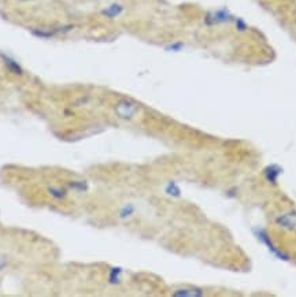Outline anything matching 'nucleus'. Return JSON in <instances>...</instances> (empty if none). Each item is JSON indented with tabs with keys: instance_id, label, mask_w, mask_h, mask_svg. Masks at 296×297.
I'll use <instances>...</instances> for the list:
<instances>
[{
	"instance_id": "nucleus-1",
	"label": "nucleus",
	"mask_w": 296,
	"mask_h": 297,
	"mask_svg": "<svg viewBox=\"0 0 296 297\" xmlns=\"http://www.w3.org/2000/svg\"><path fill=\"white\" fill-rule=\"evenodd\" d=\"M115 114L122 119H132L136 114L139 113V106L135 102L130 100H121L115 104Z\"/></svg>"
},
{
	"instance_id": "nucleus-2",
	"label": "nucleus",
	"mask_w": 296,
	"mask_h": 297,
	"mask_svg": "<svg viewBox=\"0 0 296 297\" xmlns=\"http://www.w3.org/2000/svg\"><path fill=\"white\" fill-rule=\"evenodd\" d=\"M0 58L3 60V63H5L6 68L9 69V72L14 73V74H17V76H22L23 70L22 68H21V64H19L17 60H14L13 58H10V56L3 54H0Z\"/></svg>"
},
{
	"instance_id": "nucleus-3",
	"label": "nucleus",
	"mask_w": 296,
	"mask_h": 297,
	"mask_svg": "<svg viewBox=\"0 0 296 297\" xmlns=\"http://www.w3.org/2000/svg\"><path fill=\"white\" fill-rule=\"evenodd\" d=\"M122 11H124V7H122L121 5L114 3V5L108 6L107 9H104L103 11H102V14L106 15V17H108V18H115V17H118Z\"/></svg>"
},
{
	"instance_id": "nucleus-4",
	"label": "nucleus",
	"mask_w": 296,
	"mask_h": 297,
	"mask_svg": "<svg viewBox=\"0 0 296 297\" xmlns=\"http://www.w3.org/2000/svg\"><path fill=\"white\" fill-rule=\"evenodd\" d=\"M48 193L52 196L54 199H58V200H62L68 196V190L65 188H56V186H49Z\"/></svg>"
},
{
	"instance_id": "nucleus-5",
	"label": "nucleus",
	"mask_w": 296,
	"mask_h": 297,
	"mask_svg": "<svg viewBox=\"0 0 296 297\" xmlns=\"http://www.w3.org/2000/svg\"><path fill=\"white\" fill-rule=\"evenodd\" d=\"M174 296H202L203 292L200 289H177L174 293Z\"/></svg>"
},
{
	"instance_id": "nucleus-6",
	"label": "nucleus",
	"mask_w": 296,
	"mask_h": 297,
	"mask_svg": "<svg viewBox=\"0 0 296 297\" xmlns=\"http://www.w3.org/2000/svg\"><path fill=\"white\" fill-rule=\"evenodd\" d=\"M69 189L74 190V192H85L88 189V186H86L85 182H82V181H69L68 182Z\"/></svg>"
},
{
	"instance_id": "nucleus-7",
	"label": "nucleus",
	"mask_w": 296,
	"mask_h": 297,
	"mask_svg": "<svg viewBox=\"0 0 296 297\" xmlns=\"http://www.w3.org/2000/svg\"><path fill=\"white\" fill-rule=\"evenodd\" d=\"M132 214H133V207H132V206H125V207L121 210V214H120V215H121L122 218H128V216H130Z\"/></svg>"
},
{
	"instance_id": "nucleus-8",
	"label": "nucleus",
	"mask_w": 296,
	"mask_h": 297,
	"mask_svg": "<svg viewBox=\"0 0 296 297\" xmlns=\"http://www.w3.org/2000/svg\"><path fill=\"white\" fill-rule=\"evenodd\" d=\"M183 48V44L181 43H175V44H170V47H167L169 51H179Z\"/></svg>"
},
{
	"instance_id": "nucleus-9",
	"label": "nucleus",
	"mask_w": 296,
	"mask_h": 297,
	"mask_svg": "<svg viewBox=\"0 0 296 297\" xmlns=\"http://www.w3.org/2000/svg\"><path fill=\"white\" fill-rule=\"evenodd\" d=\"M6 265H7V261H6V259H3V257H0V270H3L6 267Z\"/></svg>"
},
{
	"instance_id": "nucleus-10",
	"label": "nucleus",
	"mask_w": 296,
	"mask_h": 297,
	"mask_svg": "<svg viewBox=\"0 0 296 297\" xmlns=\"http://www.w3.org/2000/svg\"><path fill=\"white\" fill-rule=\"evenodd\" d=\"M25 2H29V0H25Z\"/></svg>"
}]
</instances>
